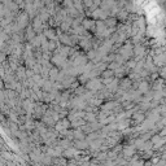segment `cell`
I'll list each match as a JSON object with an SVG mask.
<instances>
[{
  "instance_id": "6da1fadb",
  "label": "cell",
  "mask_w": 166,
  "mask_h": 166,
  "mask_svg": "<svg viewBox=\"0 0 166 166\" xmlns=\"http://www.w3.org/2000/svg\"><path fill=\"white\" fill-rule=\"evenodd\" d=\"M1 154H3V157H4V158H7V160H9V158L12 160V153H9V152H3Z\"/></svg>"
}]
</instances>
